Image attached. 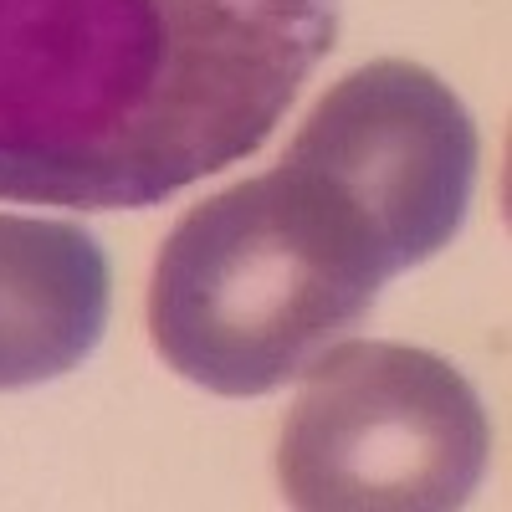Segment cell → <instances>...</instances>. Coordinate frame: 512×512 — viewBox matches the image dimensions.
<instances>
[{
    "label": "cell",
    "instance_id": "4",
    "mask_svg": "<svg viewBox=\"0 0 512 512\" xmlns=\"http://www.w3.org/2000/svg\"><path fill=\"white\" fill-rule=\"evenodd\" d=\"M364 226L384 277L431 262L466 221L482 139L451 82L405 57L354 67L282 159Z\"/></svg>",
    "mask_w": 512,
    "mask_h": 512
},
{
    "label": "cell",
    "instance_id": "1",
    "mask_svg": "<svg viewBox=\"0 0 512 512\" xmlns=\"http://www.w3.org/2000/svg\"><path fill=\"white\" fill-rule=\"evenodd\" d=\"M344 0H0V200L144 210L246 159Z\"/></svg>",
    "mask_w": 512,
    "mask_h": 512
},
{
    "label": "cell",
    "instance_id": "2",
    "mask_svg": "<svg viewBox=\"0 0 512 512\" xmlns=\"http://www.w3.org/2000/svg\"><path fill=\"white\" fill-rule=\"evenodd\" d=\"M384 282L364 226L277 164L180 216L154 262L149 333L200 390L272 395L374 308Z\"/></svg>",
    "mask_w": 512,
    "mask_h": 512
},
{
    "label": "cell",
    "instance_id": "3",
    "mask_svg": "<svg viewBox=\"0 0 512 512\" xmlns=\"http://www.w3.org/2000/svg\"><path fill=\"white\" fill-rule=\"evenodd\" d=\"M277 446V482L308 512H451L487 477L492 420L451 359L359 338L303 374Z\"/></svg>",
    "mask_w": 512,
    "mask_h": 512
},
{
    "label": "cell",
    "instance_id": "5",
    "mask_svg": "<svg viewBox=\"0 0 512 512\" xmlns=\"http://www.w3.org/2000/svg\"><path fill=\"white\" fill-rule=\"evenodd\" d=\"M113 267L77 221L0 216V390L72 374L103 344Z\"/></svg>",
    "mask_w": 512,
    "mask_h": 512
}]
</instances>
